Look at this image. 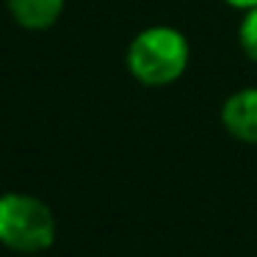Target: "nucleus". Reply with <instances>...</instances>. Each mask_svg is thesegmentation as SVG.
<instances>
[{
	"mask_svg": "<svg viewBox=\"0 0 257 257\" xmlns=\"http://www.w3.org/2000/svg\"><path fill=\"white\" fill-rule=\"evenodd\" d=\"M0 243L17 254H39L56 243V216L50 205L31 194L0 196Z\"/></svg>",
	"mask_w": 257,
	"mask_h": 257,
	"instance_id": "nucleus-2",
	"label": "nucleus"
},
{
	"mask_svg": "<svg viewBox=\"0 0 257 257\" xmlns=\"http://www.w3.org/2000/svg\"><path fill=\"white\" fill-rule=\"evenodd\" d=\"M191 61V45L183 31L172 25H150L139 31L127 45V72L147 89L172 86L185 75Z\"/></svg>",
	"mask_w": 257,
	"mask_h": 257,
	"instance_id": "nucleus-1",
	"label": "nucleus"
},
{
	"mask_svg": "<svg viewBox=\"0 0 257 257\" xmlns=\"http://www.w3.org/2000/svg\"><path fill=\"white\" fill-rule=\"evenodd\" d=\"M221 127L243 144H257V86L238 89L221 105Z\"/></svg>",
	"mask_w": 257,
	"mask_h": 257,
	"instance_id": "nucleus-3",
	"label": "nucleus"
},
{
	"mask_svg": "<svg viewBox=\"0 0 257 257\" xmlns=\"http://www.w3.org/2000/svg\"><path fill=\"white\" fill-rule=\"evenodd\" d=\"M227 6L238 9V12H249V9H257V0H221Z\"/></svg>",
	"mask_w": 257,
	"mask_h": 257,
	"instance_id": "nucleus-6",
	"label": "nucleus"
},
{
	"mask_svg": "<svg viewBox=\"0 0 257 257\" xmlns=\"http://www.w3.org/2000/svg\"><path fill=\"white\" fill-rule=\"evenodd\" d=\"M6 6L25 31H47L61 17L64 0H6Z\"/></svg>",
	"mask_w": 257,
	"mask_h": 257,
	"instance_id": "nucleus-4",
	"label": "nucleus"
},
{
	"mask_svg": "<svg viewBox=\"0 0 257 257\" xmlns=\"http://www.w3.org/2000/svg\"><path fill=\"white\" fill-rule=\"evenodd\" d=\"M238 47L251 64H257V9L243 12L238 25Z\"/></svg>",
	"mask_w": 257,
	"mask_h": 257,
	"instance_id": "nucleus-5",
	"label": "nucleus"
}]
</instances>
